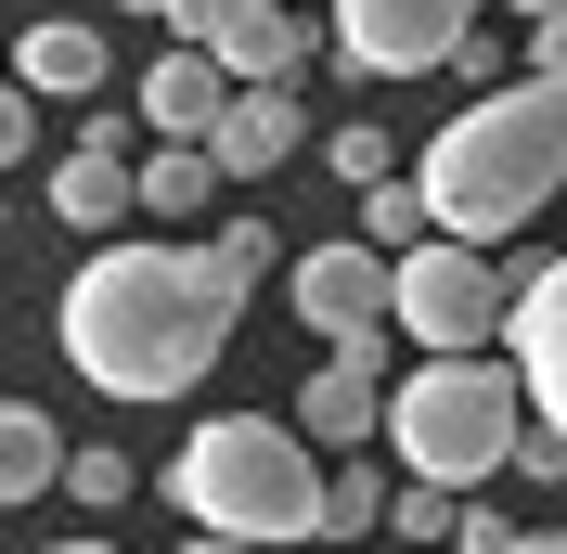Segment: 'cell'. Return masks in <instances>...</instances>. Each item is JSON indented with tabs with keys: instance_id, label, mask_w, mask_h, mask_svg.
Instances as JSON below:
<instances>
[{
	"instance_id": "obj_1",
	"label": "cell",
	"mask_w": 567,
	"mask_h": 554,
	"mask_svg": "<svg viewBox=\"0 0 567 554\" xmlns=\"http://www.w3.org/2000/svg\"><path fill=\"white\" fill-rule=\"evenodd\" d=\"M258 284L219 258V245H91L52 297V348H65L78 387L104 400H181L207 387V361L233 348Z\"/></svg>"
},
{
	"instance_id": "obj_2",
	"label": "cell",
	"mask_w": 567,
	"mask_h": 554,
	"mask_svg": "<svg viewBox=\"0 0 567 554\" xmlns=\"http://www.w3.org/2000/svg\"><path fill=\"white\" fill-rule=\"evenodd\" d=\"M439 233L503 245L529 233L542 207L567 194V78H503V91H464V116L413 155Z\"/></svg>"
},
{
	"instance_id": "obj_3",
	"label": "cell",
	"mask_w": 567,
	"mask_h": 554,
	"mask_svg": "<svg viewBox=\"0 0 567 554\" xmlns=\"http://www.w3.org/2000/svg\"><path fill=\"white\" fill-rule=\"evenodd\" d=\"M194 529H233V542L284 554V542H322V490H336V464H322V439L297 413H207L194 439L168 451V478H155Z\"/></svg>"
},
{
	"instance_id": "obj_4",
	"label": "cell",
	"mask_w": 567,
	"mask_h": 554,
	"mask_svg": "<svg viewBox=\"0 0 567 554\" xmlns=\"http://www.w3.org/2000/svg\"><path fill=\"white\" fill-rule=\"evenodd\" d=\"M529 375H503L491 348H439L388 387V451L400 478H439V490H491L516 478V439H529Z\"/></svg>"
},
{
	"instance_id": "obj_5",
	"label": "cell",
	"mask_w": 567,
	"mask_h": 554,
	"mask_svg": "<svg viewBox=\"0 0 567 554\" xmlns=\"http://www.w3.org/2000/svg\"><path fill=\"white\" fill-rule=\"evenodd\" d=\"M503 322H516V297H503L491 245L425 233L413 258H400V336H413V348H491Z\"/></svg>"
},
{
	"instance_id": "obj_6",
	"label": "cell",
	"mask_w": 567,
	"mask_h": 554,
	"mask_svg": "<svg viewBox=\"0 0 567 554\" xmlns=\"http://www.w3.org/2000/svg\"><path fill=\"white\" fill-rule=\"evenodd\" d=\"M284 297H297V322H310L322 348H374V336H400V258L388 245H310L297 271H284Z\"/></svg>"
},
{
	"instance_id": "obj_7",
	"label": "cell",
	"mask_w": 567,
	"mask_h": 554,
	"mask_svg": "<svg viewBox=\"0 0 567 554\" xmlns=\"http://www.w3.org/2000/svg\"><path fill=\"white\" fill-rule=\"evenodd\" d=\"M452 39H477V0H336V65L349 78H439Z\"/></svg>"
},
{
	"instance_id": "obj_8",
	"label": "cell",
	"mask_w": 567,
	"mask_h": 554,
	"mask_svg": "<svg viewBox=\"0 0 567 554\" xmlns=\"http://www.w3.org/2000/svg\"><path fill=\"white\" fill-rule=\"evenodd\" d=\"M130 142H155V130H142V116H91V130L52 155V219H65V233H116V219L142 207V155Z\"/></svg>"
},
{
	"instance_id": "obj_9",
	"label": "cell",
	"mask_w": 567,
	"mask_h": 554,
	"mask_svg": "<svg viewBox=\"0 0 567 554\" xmlns=\"http://www.w3.org/2000/svg\"><path fill=\"white\" fill-rule=\"evenodd\" d=\"M297 425H310L322 451L388 439V336H374V348H322V361H310V387H297Z\"/></svg>"
},
{
	"instance_id": "obj_10",
	"label": "cell",
	"mask_w": 567,
	"mask_h": 554,
	"mask_svg": "<svg viewBox=\"0 0 567 554\" xmlns=\"http://www.w3.org/2000/svg\"><path fill=\"white\" fill-rule=\"evenodd\" d=\"M233 91H246V78L219 65L207 39H168V52L142 65V130H155V142H219V116H233Z\"/></svg>"
},
{
	"instance_id": "obj_11",
	"label": "cell",
	"mask_w": 567,
	"mask_h": 554,
	"mask_svg": "<svg viewBox=\"0 0 567 554\" xmlns=\"http://www.w3.org/2000/svg\"><path fill=\"white\" fill-rule=\"evenodd\" d=\"M516 375H529V413L567 425V245L516 271Z\"/></svg>"
},
{
	"instance_id": "obj_12",
	"label": "cell",
	"mask_w": 567,
	"mask_h": 554,
	"mask_svg": "<svg viewBox=\"0 0 567 554\" xmlns=\"http://www.w3.org/2000/svg\"><path fill=\"white\" fill-rule=\"evenodd\" d=\"M297 142H310V104H297V78H258V91H233V116H219V142H207V155H219L233 181H271Z\"/></svg>"
},
{
	"instance_id": "obj_13",
	"label": "cell",
	"mask_w": 567,
	"mask_h": 554,
	"mask_svg": "<svg viewBox=\"0 0 567 554\" xmlns=\"http://www.w3.org/2000/svg\"><path fill=\"white\" fill-rule=\"evenodd\" d=\"M104 52H116L104 27H78V13H39V27L13 39V78H27L39 104H52V91H104Z\"/></svg>"
},
{
	"instance_id": "obj_14",
	"label": "cell",
	"mask_w": 567,
	"mask_h": 554,
	"mask_svg": "<svg viewBox=\"0 0 567 554\" xmlns=\"http://www.w3.org/2000/svg\"><path fill=\"white\" fill-rule=\"evenodd\" d=\"M207 52L246 78V91H258V78H297V65H310V13H297V0H246V13L207 39Z\"/></svg>"
},
{
	"instance_id": "obj_15",
	"label": "cell",
	"mask_w": 567,
	"mask_h": 554,
	"mask_svg": "<svg viewBox=\"0 0 567 554\" xmlns=\"http://www.w3.org/2000/svg\"><path fill=\"white\" fill-rule=\"evenodd\" d=\"M65 425L39 413V400H0V503H39V490H65Z\"/></svg>"
},
{
	"instance_id": "obj_16",
	"label": "cell",
	"mask_w": 567,
	"mask_h": 554,
	"mask_svg": "<svg viewBox=\"0 0 567 554\" xmlns=\"http://www.w3.org/2000/svg\"><path fill=\"white\" fill-rule=\"evenodd\" d=\"M219 155L207 142H142V219H207V194H219Z\"/></svg>"
},
{
	"instance_id": "obj_17",
	"label": "cell",
	"mask_w": 567,
	"mask_h": 554,
	"mask_svg": "<svg viewBox=\"0 0 567 554\" xmlns=\"http://www.w3.org/2000/svg\"><path fill=\"white\" fill-rule=\"evenodd\" d=\"M425 233H439V207H425V181H413V168L361 194V245H388V258H413Z\"/></svg>"
},
{
	"instance_id": "obj_18",
	"label": "cell",
	"mask_w": 567,
	"mask_h": 554,
	"mask_svg": "<svg viewBox=\"0 0 567 554\" xmlns=\"http://www.w3.org/2000/svg\"><path fill=\"white\" fill-rule=\"evenodd\" d=\"M388 503H400V490H388V464H361V451H349V464H336V490H322V542H361V529H388Z\"/></svg>"
},
{
	"instance_id": "obj_19",
	"label": "cell",
	"mask_w": 567,
	"mask_h": 554,
	"mask_svg": "<svg viewBox=\"0 0 567 554\" xmlns=\"http://www.w3.org/2000/svg\"><path fill=\"white\" fill-rule=\"evenodd\" d=\"M452 529H464V490H439V478H400V503H388V542L452 554Z\"/></svg>"
},
{
	"instance_id": "obj_20",
	"label": "cell",
	"mask_w": 567,
	"mask_h": 554,
	"mask_svg": "<svg viewBox=\"0 0 567 554\" xmlns=\"http://www.w3.org/2000/svg\"><path fill=\"white\" fill-rule=\"evenodd\" d=\"M322 168L349 181V194H374V181H400V142L374 130V116H349V130H322Z\"/></svg>"
},
{
	"instance_id": "obj_21",
	"label": "cell",
	"mask_w": 567,
	"mask_h": 554,
	"mask_svg": "<svg viewBox=\"0 0 567 554\" xmlns=\"http://www.w3.org/2000/svg\"><path fill=\"white\" fill-rule=\"evenodd\" d=\"M65 490L91 503V516H116V503H130V464H116V451H78V464H65Z\"/></svg>"
},
{
	"instance_id": "obj_22",
	"label": "cell",
	"mask_w": 567,
	"mask_h": 554,
	"mask_svg": "<svg viewBox=\"0 0 567 554\" xmlns=\"http://www.w3.org/2000/svg\"><path fill=\"white\" fill-rule=\"evenodd\" d=\"M207 245H219V258H233V271H246V284H258V271H271V258H284V233H271V219H219Z\"/></svg>"
},
{
	"instance_id": "obj_23",
	"label": "cell",
	"mask_w": 567,
	"mask_h": 554,
	"mask_svg": "<svg viewBox=\"0 0 567 554\" xmlns=\"http://www.w3.org/2000/svg\"><path fill=\"white\" fill-rule=\"evenodd\" d=\"M529 542V529H503V503H477V490H464V529H452V554H516Z\"/></svg>"
},
{
	"instance_id": "obj_24",
	"label": "cell",
	"mask_w": 567,
	"mask_h": 554,
	"mask_svg": "<svg viewBox=\"0 0 567 554\" xmlns=\"http://www.w3.org/2000/svg\"><path fill=\"white\" fill-rule=\"evenodd\" d=\"M439 78H464V91H503L516 65H503V39H452V65H439Z\"/></svg>"
},
{
	"instance_id": "obj_25",
	"label": "cell",
	"mask_w": 567,
	"mask_h": 554,
	"mask_svg": "<svg viewBox=\"0 0 567 554\" xmlns=\"http://www.w3.org/2000/svg\"><path fill=\"white\" fill-rule=\"evenodd\" d=\"M233 13H246V0H168L155 27H168V39H219V27H233Z\"/></svg>"
},
{
	"instance_id": "obj_26",
	"label": "cell",
	"mask_w": 567,
	"mask_h": 554,
	"mask_svg": "<svg viewBox=\"0 0 567 554\" xmlns=\"http://www.w3.org/2000/svg\"><path fill=\"white\" fill-rule=\"evenodd\" d=\"M529 78H567V13H542V27H529Z\"/></svg>"
},
{
	"instance_id": "obj_27",
	"label": "cell",
	"mask_w": 567,
	"mask_h": 554,
	"mask_svg": "<svg viewBox=\"0 0 567 554\" xmlns=\"http://www.w3.org/2000/svg\"><path fill=\"white\" fill-rule=\"evenodd\" d=\"M181 554H258V542H233V529H194V542H181Z\"/></svg>"
},
{
	"instance_id": "obj_28",
	"label": "cell",
	"mask_w": 567,
	"mask_h": 554,
	"mask_svg": "<svg viewBox=\"0 0 567 554\" xmlns=\"http://www.w3.org/2000/svg\"><path fill=\"white\" fill-rule=\"evenodd\" d=\"M503 13H516V27H542V13H567V0H503Z\"/></svg>"
},
{
	"instance_id": "obj_29",
	"label": "cell",
	"mask_w": 567,
	"mask_h": 554,
	"mask_svg": "<svg viewBox=\"0 0 567 554\" xmlns=\"http://www.w3.org/2000/svg\"><path fill=\"white\" fill-rule=\"evenodd\" d=\"M516 554H567V529H529V542H516Z\"/></svg>"
},
{
	"instance_id": "obj_30",
	"label": "cell",
	"mask_w": 567,
	"mask_h": 554,
	"mask_svg": "<svg viewBox=\"0 0 567 554\" xmlns=\"http://www.w3.org/2000/svg\"><path fill=\"white\" fill-rule=\"evenodd\" d=\"M52 554H116V542H104V529H91V542H52Z\"/></svg>"
},
{
	"instance_id": "obj_31",
	"label": "cell",
	"mask_w": 567,
	"mask_h": 554,
	"mask_svg": "<svg viewBox=\"0 0 567 554\" xmlns=\"http://www.w3.org/2000/svg\"><path fill=\"white\" fill-rule=\"evenodd\" d=\"M116 13H168V0H116Z\"/></svg>"
},
{
	"instance_id": "obj_32",
	"label": "cell",
	"mask_w": 567,
	"mask_h": 554,
	"mask_svg": "<svg viewBox=\"0 0 567 554\" xmlns=\"http://www.w3.org/2000/svg\"><path fill=\"white\" fill-rule=\"evenodd\" d=\"M388 554H425V542H388Z\"/></svg>"
}]
</instances>
